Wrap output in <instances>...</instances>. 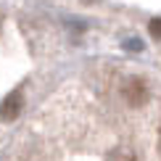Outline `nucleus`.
I'll use <instances>...</instances> for the list:
<instances>
[{
  "label": "nucleus",
  "instance_id": "1",
  "mask_svg": "<svg viewBox=\"0 0 161 161\" xmlns=\"http://www.w3.org/2000/svg\"><path fill=\"white\" fill-rule=\"evenodd\" d=\"M124 98L130 106H143L145 100H148V85L143 82V79H130V82L124 85Z\"/></svg>",
  "mask_w": 161,
  "mask_h": 161
},
{
  "label": "nucleus",
  "instance_id": "2",
  "mask_svg": "<svg viewBox=\"0 0 161 161\" xmlns=\"http://www.w3.org/2000/svg\"><path fill=\"white\" fill-rule=\"evenodd\" d=\"M21 106H24V98L19 95V92H11V95L0 103V122H13V119L21 114Z\"/></svg>",
  "mask_w": 161,
  "mask_h": 161
},
{
  "label": "nucleus",
  "instance_id": "3",
  "mask_svg": "<svg viewBox=\"0 0 161 161\" xmlns=\"http://www.w3.org/2000/svg\"><path fill=\"white\" fill-rule=\"evenodd\" d=\"M106 161H137V158H135V153H132L130 148H116V151L108 153Z\"/></svg>",
  "mask_w": 161,
  "mask_h": 161
},
{
  "label": "nucleus",
  "instance_id": "4",
  "mask_svg": "<svg viewBox=\"0 0 161 161\" xmlns=\"http://www.w3.org/2000/svg\"><path fill=\"white\" fill-rule=\"evenodd\" d=\"M148 29H151V37H153V40H158V37H161V19H151Z\"/></svg>",
  "mask_w": 161,
  "mask_h": 161
}]
</instances>
